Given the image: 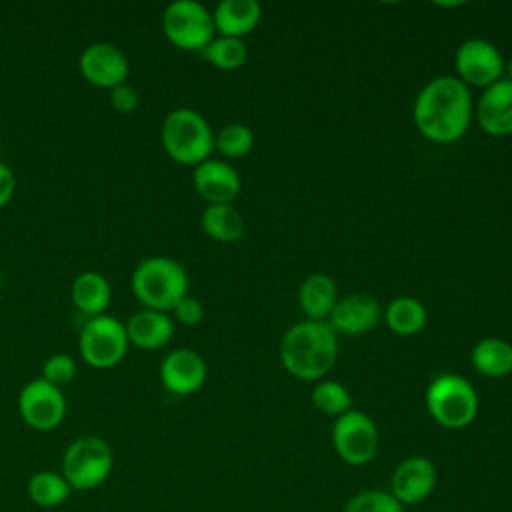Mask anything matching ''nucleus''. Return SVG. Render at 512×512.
Masks as SVG:
<instances>
[{
  "label": "nucleus",
  "mask_w": 512,
  "mask_h": 512,
  "mask_svg": "<svg viewBox=\"0 0 512 512\" xmlns=\"http://www.w3.org/2000/svg\"><path fill=\"white\" fill-rule=\"evenodd\" d=\"M472 112L470 88L456 76H438L418 92L412 118L430 142L452 144L468 132Z\"/></svg>",
  "instance_id": "f257e3e1"
},
{
  "label": "nucleus",
  "mask_w": 512,
  "mask_h": 512,
  "mask_svg": "<svg viewBox=\"0 0 512 512\" xmlns=\"http://www.w3.org/2000/svg\"><path fill=\"white\" fill-rule=\"evenodd\" d=\"M338 358V336L328 322L302 320L280 340V362L298 380H324Z\"/></svg>",
  "instance_id": "f03ea898"
},
{
  "label": "nucleus",
  "mask_w": 512,
  "mask_h": 512,
  "mask_svg": "<svg viewBox=\"0 0 512 512\" xmlns=\"http://www.w3.org/2000/svg\"><path fill=\"white\" fill-rule=\"evenodd\" d=\"M132 292L142 308L172 312L188 294V274L170 256H148L132 272Z\"/></svg>",
  "instance_id": "7ed1b4c3"
},
{
  "label": "nucleus",
  "mask_w": 512,
  "mask_h": 512,
  "mask_svg": "<svg viewBox=\"0 0 512 512\" xmlns=\"http://www.w3.org/2000/svg\"><path fill=\"white\" fill-rule=\"evenodd\" d=\"M160 140L166 154L184 166H198L214 150V132L208 120L194 108H176L166 114Z\"/></svg>",
  "instance_id": "20e7f679"
},
{
  "label": "nucleus",
  "mask_w": 512,
  "mask_h": 512,
  "mask_svg": "<svg viewBox=\"0 0 512 512\" xmlns=\"http://www.w3.org/2000/svg\"><path fill=\"white\" fill-rule=\"evenodd\" d=\"M114 468L112 446L94 434L74 438L64 454L60 474L70 484L72 492H90L102 486Z\"/></svg>",
  "instance_id": "39448f33"
},
{
  "label": "nucleus",
  "mask_w": 512,
  "mask_h": 512,
  "mask_svg": "<svg viewBox=\"0 0 512 512\" xmlns=\"http://www.w3.org/2000/svg\"><path fill=\"white\" fill-rule=\"evenodd\" d=\"M426 408L442 428L460 430L474 422L478 394L464 376L440 374L426 388Z\"/></svg>",
  "instance_id": "423d86ee"
},
{
  "label": "nucleus",
  "mask_w": 512,
  "mask_h": 512,
  "mask_svg": "<svg viewBox=\"0 0 512 512\" xmlns=\"http://www.w3.org/2000/svg\"><path fill=\"white\" fill-rule=\"evenodd\" d=\"M164 36L180 50L202 52L216 36L212 12L196 0H174L162 14Z\"/></svg>",
  "instance_id": "0eeeda50"
},
{
  "label": "nucleus",
  "mask_w": 512,
  "mask_h": 512,
  "mask_svg": "<svg viewBox=\"0 0 512 512\" xmlns=\"http://www.w3.org/2000/svg\"><path fill=\"white\" fill-rule=\"evenodd\" d=\"M128 346L124 322L108 314L88 318L78 336L80 356L92 368L116 366L126 356Z\"/></svg>",
  "instance_id": "6e6552de"
},
{
  "label": "nucleus",
  "mask_w": 512,
  "mask_h": 512,
  "mask_svg": "<svg viewBox=\"0 0 512 512\" xmlns=\"http://www.w3.org/2000/svg\"><path fill=\"white\" fill-rule=\"evenodd\" d=\"M378 428L374 420L360 410H348L338 416L332 426V446L348 466H364L378 452Z\"/></svg>",
  "instance_id": "1a4fd4ad"
},
{
  "label": "nucleus",
  "mask_w": 512,
  "mask_h": 512,
  "mask_svg": "<svg viewBox=\"0 0 512 512\" xmlns=\"http://www.w3.org/2000/svg\"><path fill=\"white\" fill-rule=\"evenodd\" d=\"M18 412L32 430L50 432L66 418V396L60 386L34 378L18 394Z\"/></svg>",
  "instance_id": "9d476101"
},
{
  "label": "nucleus",
  "mask_w": 512,
  "mask_h": 512,
  "mask_svg": "<svg viewBox=\"0 0 512 512\" xmlns=\"http://www.w3.org/2000/svg\"><path fill=\"white\" fill-rule=\"evenodd\" d=\"M456 78L468 88H488L502 80L506 64L498 48L484 38L464 40L454 54Z\"/></svg>",
  "instance_id": "9b49d317"
},
{
  "label": "nucleus",
  "mask_w": 512,
  "mask_h": 512,
  "mask_svg": "<svg viewBox=\"0 0 512 512\" xmlns=\"http://www.w3.org/2000/svg\"><path fill=\"white\" fill-rule=\"evenodd\" d=\"M80 74L98 88H114L126 82L130 72L128 56L112 42H92L78 58Z\"/></svg>",
  "instance_id": "f8f14e48"
},
{
  "label": "nucleus",
  "mask_w": 512,
  "mask_h": 512,
  "mask_svg": "<svg viewBox=\"0 0 512 512\" xmlns=\"http://www.w3.org/2000/svg\"><path fill=\"white\" fill-rule=\"evenodd\" d=\"M438 484V472L430 458L408 456L390 476V494L406 508L424 502Z\"/></svg>",
  "instance_id": "ddd939ff"
},
{
  "label": "nucleus",
  "mask_w": 512,
  "mask_h": 512,
  "mask_svg": "<svg viewBox=\"0 0 512 512\" xmlns=\"http://www.w3.org/2000/svg\"><path fill=\"white\" fill-rule=\"evenodd\" d=\"M208 376L204 358L192 348H176L160 362V380L176 396L198 392Z\"/></svg>",
  "instance_id": "4468645a"
},
{
  "label": "nucleus",
  "mask_w": 512,
  "mask_h": 512,
  "mask_svg": "<svg viewBox=\"0 0 512 512\" xmlns=\"http://www.w3.org/2000/svg\"><path fill=\"white\" fill-rule=\"evenodd\" d=\"M380 320L378 300L364 292H354L344 298H338L332 314L328 316V324L336 334L358 336L370 332Z\"/></svg>",
  "instance_id": "2eb2a0df"
},
{
  "label": "nucleus",
  "mask_w": 512,
  "mask_h": 512,
  "mask_svg": "<svg viewBox=\"0 0 512 512\" xmlns=\"http://www.w3.org/2000/svg\"><path fill=\"white\" fill-rule=\"evenodd\" d=\"M192 182L196 192L208 204H232L242 186L240 176L232 168V164L214 158H208L202 164L194 166Z\"/></svg>",
  "instance_id": "dca6fc26"
},
{
  "label": "nucleus",
  "mask_w": 512,
  "mask_h": 512,
  "mask_svg": "<svg viewBox=\"0 0 512 512\" xmlns=\"http://www.w3.org/2000/svg\"><path fill=\"white\" fill-rule=\"evenodd\" d=\"M476 120L490 136L500 138L512 134V82L508 78L484 88L476 104Z\"/></svg>",
  "instance_id": "f3484780"
},
{
  "label": "nucleus",
  "mask_w": 512,
  "mask_h": 512,
  "mask_svg": "<svg viewBox=\"0 0 512 512\" xmlns=\"http://www.w3.org/2000/svg\"><path fill=\"white\" fill-rule=\"evenodd\" d=\"M128 342L142 350H158L172 340L174 320L158 310L142 308L124 322Z\"/></svg>",
  "instance_id": "a211bd4d"
},
{
  "label": "nucleus",
  "mask_w": 512,
  "mask_h": 512,
  "mask_svg": "<svg viewBox=\"0 0 512 512\" xmlns=\"http://www.w3.org/2000/svg\"><path fill=\"white\" fill-rule=\"evenodd\" d=\"M260 16L262 8L256 0H222L212 12V22L218 36L244 40L258 26Z\"/></svg>",
  "instance_id": "6ab92c4d"
},
{
  "label": "nucleus",
  "mask_w": 512,
  "mask_h": 512,
  "mask_svg": "<svg viewBox=\"0 0 512 512\" xmlns=\"http://www.w3.org/2000/svg\"><path fill=\"white\" fill-rule=\"evenodd\" d=\"M298 302L306 320L326 322L338 302V290L330 276L314 272L298 288Z\"/></svg>",
  "instance_id": "aec40b11"
},
{
  "label": "nucleus",
  "mask_w": 512,
  "mask_h": 512,
  "mask_svg": "<svg viewBox=\"0 0 512 512\" xmlns=\"http://www.w3.org/2000/svg\"><path fill=\"white\" fill-rule=\"evenodd\" d=\"M70 296L74 306L88 318L104 314L112 300V286L108 278L100 272L86 270L78 274L70 286Z\"/></svg>",
  "instance_id": "412c9836"
},
{
  "label": "nucleus",
  "mask_w": 512,
  "mask_h": 512,
  "mask_svg": "<svg viewBox=\"0 0 512 512\" xmlns=\"http://www.w3.org/2000/svg\"><path fill=\"white\" fill-rule=\"evenodd\" d=\"M470 362L474 370L486 378L508 376L512 372V344L496 336L482 338L472 348Z\"/></svg>",
  "instance_id": "4be33fe9"
},
{
  "label": "nucleus",
  "mask_w": 512,
  "mask_h": 512,
  "mask_svg": "<svg viewBox=\"0 0 512 512\" xmlns=\"http://www.w3.org/2000/svg\"><path fill=\"white\" fill-rule=\"evenodd\" d=\"M200 224L206 236L222 244L238 242L244 236V218L232 204H208Z\"/></svg>",
  "instance_id": "5701e85b"
},
{
  "label": "nucleus",
  "mask_w": 512,
  "mask_h": 512,
  "mask_svg": "<svg viewBox=\"0 0 512 512\" xmlns=\"http://www.w3.org/2000/svg\"><path fill=\"white\" fill-rule=\"evenodd\" d=\"M384 322L398 336H414L424 330L428 322V312L418 298L398 296L386 306Z\"/></svg>",
  "instance_id": "b1692460"
},
{
  "label": "nucleus",
  "mask_w": 512,
  "mask_h": 512,
  "mask_svg": "<svg viewBox=\"0 0 512 512\" xmlns=\"http://www.w3.org/2000/svg\"><path fill=\"white\" fill-rule=\"evenodd\" d=\"M26 492H28V498L36 506H40V508H58L70 498L72 488L60 472L38 470L28 478Z\"/></svg>",
  "instance_id": "393cba45"
},
{
  "label": "nucleus",
  "mask_w": 512,
  "mask_h": 512,
  "mask_svg": "<svg viewBox=\"0 0 512 512\" xmlns=\"http://www.w3.org/2000/svg\"><path fill=\"white\" fill-rule=\"evenodd\" d=\"M218 70H238L248 58V46L240 38L214 36L212 42L200 52Z\"/></svg>",
  "instance_id": "a878e982"
},
{
  "label": "nucleus",
  "mask_w": 512,
  "mask_h": 512,
  "mask_svg": "<svg viewBox=\"0 0 512 512\" xmlns=\"http://www.w3.org/2000/svg\"><path fill=\"white\" fill-rule=\"evenodd\" d=\"M310 400L318 412L334 418L352 410V396L338 380H318L310 392Z\"/></svg>",
  "instance_id": "bb28decb"
},
{
  "label": "nucleus",
  "mask_w": 512,
  "mask_h": 512,
  "mask_svg": "<svg viewBox=\"0 0 512 512\" xmlns=\"http://www.w3.org/2000/svg\"><path fill=\"white\" fill-rule=\"evenodd\" d=\"M254 148V134L242 122L226 124L214 136V150L220 152L224 158H244Z\"/></svg>",
  "instance_id": "cd10ccee"
},
{
  "label": "nucleus",
  "mask_w": 512,
  "mask_h": 512,
  "mask_svg": "<svg viewBox=\"0 0 512 512\" xmlns=\"http://www.w3.org/2000/svg\"><path fill=\"white\" fill-rule=\"evenodd\" d=\"M342 512H406L404 506L388 490L356 492L342 508Z\"/></svg>",
  "instance_id": "c85d7f7f"
},
{
  "label": "nucleus",
  "mask_w": 512,
  "mask_h": 512,
  "mask_svg": "<svg viewBox=\"0 0 512 512\" xmlns=\"http://www.w3.org/2000/svg\"><path fill=\"white\" fill-rule=\"evenodd\" d=\"M76 360L70 356V354H64V352H56L52 356H48L42 364V376L44 380H48L50 384L54 386H66L74 380L76 376Z\"/></svg>",
  "instance_id": "c756f323"
},
{
  "label": "nucleus",
  "mask_w": 512,
  "mask_h": 512,
  "mask_svg": "<svg viewBox=\"0 0 512 512\" xmlns=\"http://www.w3.org/2000/svg\"><path fill=\"white\" fill-rule=\"evenodd\" d=\"M110 104L120 114H132L140 104V96L134 86H130L128 82H122L110 88Z\"/></svg>",
  "instance_id": "7c9ffc66"
},
{
  "label": "nucleus",
  "mask_w": 512,
  "mask_h": 512,
  "mask_svg": "<svg viewBox=\"0 0 512 512\" xmlns=\"http://www.w3.org/2000/svg\"><path fill=\"white\" fill-rule=\"evenodd\" d=\"M172 312H174L176 322H180L184 326H196L204 318L202 302L198 298H194V296H188V294L176 304V308Z\"/></svg>",
  "instance_id": "2f4dec72"
},
{
  "label": "nucleus",
  "mask_w": 512,
  "mask_h": 512,
  "mask_svg": "<svg viewBox=\"0 0 512 512\" xmlns=\"http://www.w3.org/2000/svg\"><path fill=\"white\" fill-rule=\"evenodd\" d=\"M16 194V174L6 164L0 162V208H4Z\"/></svg>",
  "instance_id": "473e14b6"
},
{
  "label": "nucleus",
  "mask_w": 512,
  "mask_h": 512,
  "mask_svg": "<svg viewBox=\"0 0 512 512\" xmlns=\"http://www.w3.org/2000/svg\"><path fill=\"white\" fill-rule=\"evenodd\" d=\"M506 72H508V80L512 82V58H510L508 64H506Z\"/></svg>",
  "instance_id": "72a5a7b5"
}]
</instances>
